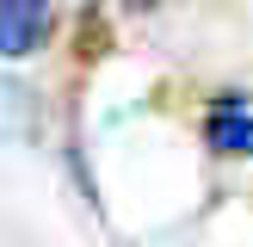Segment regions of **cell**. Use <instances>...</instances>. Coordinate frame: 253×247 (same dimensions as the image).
Returning a JSON list of instances; mask_svg holds the SVG:
<instances>
[{
  "mask_svg": "<svg viewBox=\"0 0 253 247\" xmlns=\"http://www.w3.org/2000/svg\"><path fill=\"white\" fill-rule=\"evenodd\" d=\"M204 142L216 155H253V99L247 93H222L204 118Z\"/></svg>",
  "mask_w": 253,
  "mask_h": 247,
  "instance_id": "obj_1",
  "label": "cell"
},
{
  "mask_svg": "<svg viewBox=\"0 0 253 247\" xmlns=\"http://www.w3.org/2000/svg\"><path fill=\"white\" fill-rule=\"evenodd\" d=\"M49 37V0H0V56H31Z\"/></svg>",
  "mask_w": 253,
  "mask_h": 247,
  "instance_id": "obj_2",
  "label": "cell"
}]
</instances>
